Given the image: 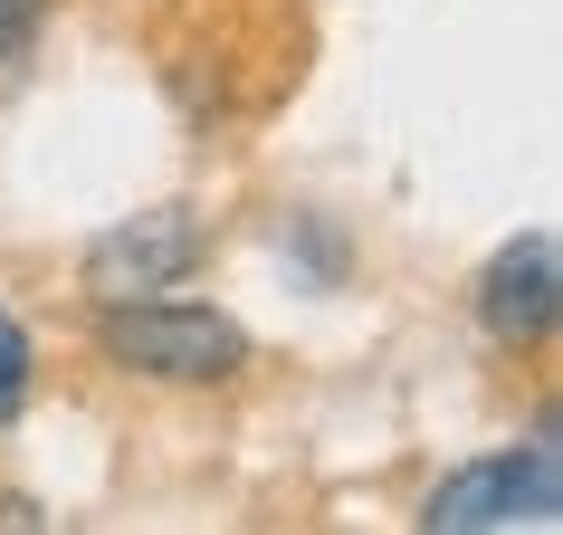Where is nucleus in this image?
I'll use <instances>...</instances> for the list:
<instances>
[{
    "instance_id": "nucleus-1",
    "label": "nucleus",
    "mask_w": 563,
    "mask_h": 535,
    "mask_svg": "<svg viewBox=\"0 0 563 535\" xmlns=\"http://www.w3.org/2000/svg\"><path fill=\"white\" fill-rule=\"evenodd\" d=\"M96 345L115 373L144 383H230L249 363V335L220 306H181V297H134V306H96Z\"/></svg>"
},
{
    "instance_id": "nucleus-6",
    "label": "nucleus",
    "mask_w": 563,
    "mask_h": 535,
    "mask_svg": "<svg viewBox=\"0 0 563 535\" xmlns=\"http://www.w3.org/2000/svg\"><path fill=\"white\" fill-rule=\"evenodd\" d=\"M38 20H48V0H0V67H20L38 48Z\"/></svg>"
},
{
    "instance_id": "nucleus-4",
    "label": "nucleus",
    "mask_w": 563,
    "mask_h": 535,
    "mask_svg": "<svg viewBox=\"0 0 563 535\" xmlns=\"http://www.w3.org/2000/svg\"><path fill=\"white\" fill-rule=\"evenodd\" d=\"M468 306H477V335H487V345H544L554 316H563V249H554V230L506 239L497 259L477 268Z\"/></svg>"
},
{
    "instance_id": "nucleus-5",
    "label": "nucleus",
    "mask_w": 563,
    "mask_h": 535,
    "mask_svg": "<svg viewBox=\"0 0 563 535\" xmlns=\"http://www.w3.org/2000/svg\"><path fill=\"white\" fill-rule=\"evenodd\" d=\"M30 326H20V316H10V306H0V412H20V402H30Z\"/></svg>"
},
{
    "instance_id": "nucleus-2",
    "label": "nucleus",
    "mask_w": 563,
    "mask_h": 535,
    "mask_svg": "<svg viewBox=\"0 0 563 535\" xmlns=\"http://www.w3.org/2000/svg\"><path fill=\"white\" fill-rule=\"evenodd\" d=\"M420 526L430 535H497V526L554 535L563 526V440H554V421H534L526 449H497V459L440 478L430 506H420Z\"/></svg>"
},
{
    "instance_id": "nucleus-3",
    "label": "nucleus",
    "mask_w": 563,
    "mask_h": 535,
    "mask_svg": "<svg viewBox=\"0 0 563 535\" xmlns=\"http://www.w3.org/2000/svg\"><path fill=\"white\" fill-rule=\"evenodd\" d=\"M210 259V230L201 210H134V220H115V230L87 239V259H77V287H87L96 306H134V297H163V287H181L191 268Z\"/></svg>"
}]
</instances>
